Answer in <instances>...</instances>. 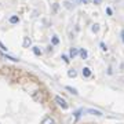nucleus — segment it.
Listing matches in <instances>:
<instances>
[{"instance_id":"nucleus-21","label":"nucleus","mask_w":124,"mask_h":124,"mask_svg":"<svg viewBox=\"0 0 124 124\" xmlns=\"http://www.w3.org/2000/svg\"><path fill=\"white\" fill-rule=\"evenodd\" d=\"M93 1H94V4H101L102 0H93Z\"/></svg>"},{"instance_id":"nucleus-11","label":"nucleus","mask_w":124,"mask_h":124,"mask_svg":"<svg viewBox=\"0 0 124 124\" xmlns=\"http://www.w3.org/2000/svg\"><path fill=\"white\" fill-rule=\"evenodd\" d=\"M66 90H68V91H70V93L73 94V95H77V94H79V93H77V90H76V88H73V87H70V85H68V87H66Z\"/></svg>"},{"instance_id":"nucleus-3","label":"nucleus","mask_w":124,"mask_h":124,"mask_svg":"<svg viewBox=\"0 0 124 124\" xmlns=\"http://www.w3.org/2000/svg\"><path fill=\"white\" fill-rule=\"evenodd\" d=\"M79 55H80V58H81V59H87V57H88V53H87V50L81 48V50H79Z\"/></svg>"},{"instance_id":"nucleus-15","label":"nucleus","mask_w":124,"mask_h":124,"mask_svg":"<svg viewBox=\"0 0 124 124\" xmlns=\"http://www.w3.org/2000/svg\"><path fill=\"white\" fill-rule=\"evenodd\" d=\"M58 8H59V6H58V3H54V4H53V11H54V13H57V11H58Z\"/></svg>"},{"instance_id":"nucleus-14","label":"nucleus","mask_w":124,"mask_h":124,"mask_svg":"<svg viewBox=\"0 0 124 124\" xmlns=\"http://www.w3.org/2000/svg\"><path fill=\"white\" fill-rule=\"evenodd\" d=\"M58 43H59V39H58L57 36H54V37H53V44H54V46H57Z\"/></svg>"},{"instance_id":"nucleus-22","label":"nucleus","mask_w":124,"mask_h":124,"mask_svg":"<svg viewBox=\"0 0 124 124\" xmlns=\"http://www.w3.org/2000/svg\"><path fill=\"white\" fill-rule=\"evenodd\" d=\"M120 36H121V40H123V43H124V29L121 31V35H120Z\"/></svg>"},{"instance_id":"nucleus-18","label":"nucleus","mask_w":124,"mask_h":124,"mask_svg":"<svg viewBox=\"0 0 124 124\" xmlns=\"http://www.w3.org/2000/svg\"><path fill=\"white\" fill-rule=\"evenodd\" d=\"M99 46H101V48L103 50V51H106V50H108V48H106V46H105V43H101Z\"/></svg>"},{"instance_id":"nucleus-4","label":"nucleus","mask_w":124,"mask_h":124,"mask_svg":"<svg viewBox=\"0 0 124 124\" xmlns=\"http://www.w3.org/2000/svg\"><path fill=\"white\" fill-rule=\"evenodd\" d=\"M85 113H90V115H94V116H102V112L99 110H95V109H87V110H84Z\"/></svg>"},{"instance_id":"nucleus-8","label":"nucleus","mask_w":124,"mask_h":124,"mask_svg":"<svg viewBox=\"0 0 124 124\" xmlns=\"http://www.w3.org/2000/svg\"><path fill=\"white\" fill-rule=\"evenodd\" d=\"M33 54H35V55H37V57H40V55H41V50H40V47L35 46V47H33Z\"/></svg>"},{"instance_id":"nucleus-5","label":"nucleus","mask_w":124,"mask_h":124,"mask_svg":"<svg viewBox=\"0 0 124 124\" xmlns=\"http://www.w3.org/2000/svg\"><path fill=\"white\" fill-rule=\"evenodd\" d=\"M77 54H79V48H76V47H72L70 51H69V55H70L72 59H73V58H75L76 55H77Z\"/></svg>"},{"instance_id":"nucleus-2","label":"nucleus","mask_w":124,"mask_h":124,"mask_svg":"<svg viewBox=\"0 0 124 124\" xmlns=\"http://www.w3.org/2000/svg\"><path fill=\"white\" fill-rule=\"evenodd\" d=\"M41 124H55L53 117H50V116H46L44 119L41 120Z\"/></svg>"},{"instance_id":"nucleus-10","label":"nucleus","mask_w":124,"mask_h":124,"mask_svg":"<svg viewBox=\"0 0 124 124\" xmlns=\"http://www.w3.org/2000/svg\"><path fill=\"white\" fill-rule=\"evenodd\" d=\"M68 76H69V77H76V76H77V72H76L75 69H70V70H68Z\"/></svg>"},{"instance_id":"nucleus-9","label":"nucleus","mask_w":124,"mask_h":124,"mask_svg":"<svg viewBox=\"0 0 124 124\" xmlns=\"http://www.w3.org/2000/svg\"><path fill=\"white\" fill-rule=\"evenodd\" d=\"M19 22V18L17 15H13V17H10V23H18Z\"/></svg>"},{"instance_id":"nucleus-1","label":"nucleus","mask_w":124,"mask_h":124,"mask_svg":"<svg viewBox=\"0 0 124 124\" xmlns=\"http://www.w3.org/2000/svg\"><path fill=\"white\" fill-rule=\"evenodd\" d=\"M54 99H55V102H57V103L62 108V109H68V103H66V101H65L63 98H61V97H55Z\"/></svg>"},{"instance_id":"nucleus-13","label":"nucleus","mask_w":124,"mask_h":124,"mask_svg":"<svg viewBox=\"0 0 124 124\" xmlns=\"http://www.w3.org/2000/svg\"><path fill=\"white\" fill-rule=\"evenodd\" d=\"M3 58H6V59H11V61H14V62L19 61V59H17V58H14V57H8V55H3Z\"/></svg>"},{"instance_id":"nucleus-23","label":"nucleus","mask_w":124,"mask_h":124,"mask_svg":"<svg viewBox=\"0 0 124 124\" xmlns=\"http://www.w3.org/2000/svg\"><path fill=\"white\" fill-rule=\"evenodd\" d=\"M72 1H73V3H76V4H79V3H80V0H72Z\"/></svg>"},{"instance_id":"nucleus-17","label":"nucleus","mask_w":124,"mask_h":124,"mask_svg":"<svg viewBox=\"0 0 124 124\" xmlns=\"http://www.w3.org/2000/svg\"><path fill=\"white\" fill-rule=\"evenodd\" d=\"M62 59H63V61L66 62V63H69V61H70V59H69V58L66 57V55H62Z\"/></svg>"},{"instance_id":"nucleus-7","label":"nucleus","mask_w":124,"mask_h":124,"mask_svg":"<svg viewBox=\"0 0 124 124\" xmlns=\"http://www.w3.org/2000/svg\"><path fill=\"white\" fill-rule=\"evenodd\" d=\"M31 44H32L31 39H29V37H23V47H25V48H28Z\"/></svg>"},{"instance_id":"nucleus-20","label":"nucleus","mask_w":124,"mask_h":124,"mask_svg":"<svg viewBox=\"0 0 124 124\" xmlns=\"http://www.w3.org/2000/svg\"><path fill=\"white\" fill-rule=\"evenodd\" d=\"M80 3H84V4H88L90 0H80Z\"/></svg>"},{"instance_id":"nucleus-6","label":"nucleus","mask_w":124,"mask_h":124,"mask_svg":"<svg viewBox=\"0 0 124 124\" xmlns=\"http://www.w3.org/2000/svg\"><path fill=\"white\" fill-rule=\"evenodd\" d=\"M90 76H91V69L85 66L84 69H83V77H90Z\"/></svg>"},{"instance_id":"nucleus-12","label":"nucleus","mask_w":124,"mask_h":124,"mask_svg":"<svg viewBox=\"0 0 124 124\" xmlns=\"http://www.w3.org/2000/svg\"><path fill=\"white\" fill-rule=\"evenodd\" d=\"M91 31H93L94 33H97V32L99 31V25H98V23H95V25H93V28H91Z\"/></svg>"},{"instance_id":"nucleus-16","label":"nucleus","mask_w":124,"mask_h":124,"mask_svg":"<svg viewBox=\"0 0 124 124\" xmlns=\"http://www.w3.org/2000/svg\"><path fill=\"white\" fill-rule=\"evenodd\" d=\"M0 48L3 50V51H7V50H8V48H7V47H6L4 44H3V43H1V41H0Z\"/></svg>"},{"instance_id":"nucleus-19","label":"nucleus","mask_w":124,"mask_h":124,"mask_svg":"<svg viewBox=\"0 0 124 124\" xmlns=\"http://www.w3.org/2000/svg\"><path fill=\"white\" fill-rule=\"evenodd\" d=\"M106 13H108V15H112V13H113V11H112L110 7H108V8H106Z\"/></svg>"}]
</instances>
